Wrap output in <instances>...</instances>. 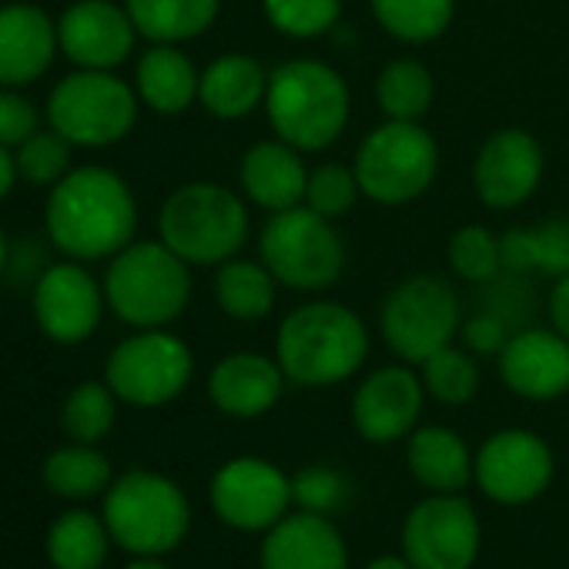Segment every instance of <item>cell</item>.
Here are the masks:
<instances>
[{"label":"cell","mask_w":569,"mask_h":569,"mask_svg":"<svg viewBox=\"0 0 569 569\" xmlns=\"http://www.w3.org/2000/svg\"><path fill=\"white\" fill-rule=\"evenodd\" d=\"M44 231L71 261H111L134 241L138 198L118 171L78 164L48 191Z\"/></svg>","instance_id":"cell-1"},{"label":"cell","mask_w":569,"mask_h":569,"mask_svg":"<svg viewBox=\"0 0 569 569\" xmlns=\"http://www.w3.org/2000/svg\"><path fill=\"white\" fill-rule=\"evenodd\" d=\"M274 359L292 386H342L369 359V329L362 316L349 306L332 299H312L292 309L278 326Z\"/></svg>","instance_id":"cell-2"},{"label":"cell","mask_w":569,"mask_h":569,"mask_svg":"<svg viewBox=\"0 0 569 569\" xmlns=\"http://www.w3.org/2000/svg\"><path fill=\"white\" fill-rule=\"evenodd\" d=\"M352 114L346 78L319 58H292L268 74L264 118L274 138L302 154L332 148Z\"/></svg>","instance_id":"cell-3"},{"label":"cell","mask_w":569,"mask_h":569,"mask_svg":"<svg viewBox=\"0 0 569 569\" xmlns=\"http://www.w3.org/2000/svg\"><path fill=\"white\" fill-rule=\"evenodd\" d=\"M108 309L131 329H164L191 302V264L161 238L124 244L101 278Z\"/></svg>","instance_id":"cell-4"},{"label":"cell","mask_w":569,"mask_h":569,"mask_svg":"<svg viewBox=\"0 0 569 569\" xmlns=\"http://www.w3.org/2000/svg\"><path fill=\"white\" fill-rule=\"evenodd\" d=\"M244 198L218 181L178 184L158 211V238L191 268H218L248 241Z\"/></svg>","instance_id":"cell-5"},{"label":"cell","mask_w":569,"mask_h":569,"mask_svg":"<svg viewBox=\"0 0 569 569\" xmlns=\"http://www.w3.org/2000/svg\"><path fill=\"white\" fill-rule=\"evenodd\" d=\"M258 258L296 292H326L346 271V238L332 218L316 214L309 204L274 211L258 234Z\"/></svg>","instance_id":"cell-6"},{"label":"cell","mask_w":569,"mask_h":569,"mask_svg":"<svg viewBox=\"0 0 569 569\" xmlns=\"http://www.w3.org/2000/svg\"><path fill=\"white\" fill-rule=\"evenodd\" d=\"M138 108L141 98L134 84H128L114 71L74 68L51 88L44 118L74 148L101 151L121 144L134 131Z\"/></svg>","instance_id":"cell-7"},{"label":"cell","mask_w":569,"mask_h":569,"mask_svg":"<svg viewBox=\"0 0 569 569\" xmlns=\"http://www.w3.org/2000/svg\"><path fill=\"white\" fill-rule=\"evenodd\" d=\"M362 198L376 204H409L422 198L439 174V144L422 121H392L372 128L356 151Z\"/></svg>","instance_id":"cell-8"},{"label":"cell","mask_w":569,"mask_h":569,"mask_svg":"<svg viewBox=\"0 0 569 569\" xmlns=\"http://www.w3.org/2000/svg\"><path fill=\"white\" fill-rule=\"evenodd\" d=\"M104 522L111 539L128 552L161 556L184 539L191 526V506L178 482L148 469H131L111 482Z\"/></svg>","instance_id":"cell-9"},{"label":"cell","mask_w":569,"mask_h":569,"mask_svg":"<svg viewBox=\"0 0 569 569\" xmlns=\"http://www.w3.org/2000/svg\"><path fill=\"white\" fill-rule=\"evenodd\" d=\"M379 329L396 359L419 366L459 336L462 329L459 296L446 278L412 274L386 296L379 312Z\"/></svg>","instance_id":"cell-10"},{"label":"cell","mask_w":569,"mask_h":569,"mask_svg":"<svg viewBox=\"0 0 569 569\" xmlns=\"http://www.w3.org/2000/svg\"><path fill=\"white\" fill-rule=\"evenodd\" d=\"M194 376V356L184 339L168 329H134L121 339L104 366V382L134 409L174 402Z\"/></svg>","instance_id":"cell-11"},{"label":"cell","mask_w":569,"mask_h":569,"mask_svg":"<svg viewBox=\"0 0 569 569\" xmlns=\"http://www.w3.org/2000/svg\"><path fill=\"white\" fill-rule=\"evenodd\" d=\"M479 546V516L459 492H432L402 522V556L416 569H472Z\"/></svg>","instance_id":"cell-12"},{"label":"cell","mask_w":569,"mask_h":569,"mask_svg":"<svg viewBox=\"0 0 569 569\" xmlns=\"http://www.w3.org/2000/svg\"><path fill=\"white\" fill-rule=\"evenodd\" d=\"M108 309L104 284L84 268V261L61 258L34 278L31 292V312L41 329L54 346H81L88 342L101 316Z\"/></svg>","instance_id":"cell-13"},{"label":"cell","mask_w":569,"mask_h":569,"mask_svg":"<svg viewBox=\"0 0 569 569\" xmlns=\"http://www.w3.org/2000/svg\"><path fill=\"white\" fill-rule=\"evenodd\" d=\"M211 509L238 532H268L292 506V476L258 456H238L211 476Z\"/></svg>","instance_id":"cell-14"},{"label":"cell","mask_w":569,"mask_h":569,"mask_svg":"<svg viewBox=\"0 0 569 569\" xmlns=\"http://www.w3.org/2000/svg\"><path fill=\"white\" fill-rule=\"evenodd\" d=\"M552 469L556 462L546 439L529 429H499L479 446L472 479L486 499L499 506H526L546 492Z\"/></svg>","instance_id":"cell-15"},{"label":"cell","mask_w":569,"mask_h":569,"mask_svg":"<svg viewBox=\"0 0 569 569\" xmlns=\"http://www.w3.org/2000/svg\"><path fill=\"white\" fill-rule=\"evenodd\" d=\"M138 28L118 0H74L58 18L61 54L84 71H118L138 44Z\"/></svg>","instance_id":"cell-16"},{"label":"cell","mask_w":569,"mask_h":569,"mask_svg":"<svg viewBox=\"0 0 569 569\" xmlns=\"http://www.w3.org/2000/svg\"><path fill=\"white\" fill-rule=\"evenodd\" d=\"M542 181V148L522 128L492 131L472 158V191L492 211H512Z\"/></svg>","instance_id":"cell-17"},{"label":"cell","mask_w":569,"mask_h":569,"mask_svg":"<svg viewBox=\"0 0 569 569\" xmlns=\"http://www.w3.org/2000/svg\"><path fill=\"white\" fill-rule=\"evenodd\" d=\"M426 406V386L419 372L402 366H382L362 379V386L352 396V422L366 442L389 446L419 426Z\"/></svg>","instance_id":"cell-18"},{"label":"cell","mask_w":569,"mask_h":569,"mask_svg":"<svg viewBox=\"0 0 569 569\" xmlns=\"http://www.w3.org/2000/svg\"><path fill=\"white\" fill-rule=\"evenodd\" d=\"M496 359L502 386L519 399L552 402L569 392V339L552 326L516 329Z\"/></svg>","instance_id":"cell-19"},{"label":"cell","mask_w":569,"mask_h":569,"mask_svg":"<svg viewBox=\"0 0 569 569\" xmlns=\"http://www.w3.org/2000/svg\"><path fill=\"white\" fill-rule=\"evenodd\" d=\"M58 54V21L44 8H0V88H31L51 71Z\"/></svg>","instance_id":"cell-20"},{"label":"cell","mask_w":569,"mask_h":569,"mask_svg":"<svg viewBox=\"0 0 569 569\" xmlns=\"http://www.w3.org/2000/svg\"><path fill=\"white\" fill-rule=\"evenodd\" d=\"M258 562L261 569H349V549L329 516L299 509L264 532Z\"/></svg>","instance_id":"cell-21"},{"label":"cell","mask_w":569,"mask_h":569,"mask_svg":"<svg viewBox=\"0 0 569 569\" xmlns=\"http://www.w3.org/2000/svg\"><path fill=\"white\" fill-rule=\"evenodd\" d=\"M284 372L278 359L261 352H231L208 376V399L231 419H258L271 412L284 392Z\"/></svg>","instance_id":"cell-22"},{"label":"cell","mask_w":569,"mask_h":569,"mask_svg":"<svg viewBox=\"0 0 569 569\" xmlns=\"http://www.w3.org/2000/svg\"><path fill=\"white\" fill-rule=\"evenodd\" d=\"M238 184L251 204L261 211H289L306 204V184H309V168L302 161V151L292 148L289 141L271 138L258 141L241 154L238 164Z\"/></svg>","instance_id":"cell-23"},{"label":"cell","mask_w":569,"mask_h":569,"mask_svg":"<svg viewBox=\"0 0 569 569\" xmlns=\"http://www.w3.org/2000/svg\"><path fill=\"white\" fill-rule=\"evenodd\" d=\"M268 74L271 71L254 54H241V51L218 54L201 71L198 104L218 121H241L251 111L264 108Z\"/></svg>","instance_id":"cell-24"},{"label":"cell","mask_w":569,"mask_h":569,"mask_svg":"<svg viewBox=\"0 0 569 569\" xmlns=\"http://www.w3.org/2000/svg\"><path fill=\"white\" fill-rule=\"evenodd\" d=\"M201 71L181 44H151L134 68V91L144 108L161 118L184 114L198 101Z\"/></svg>","instance_id":"cell-25"},{"label":"cell","mask_w":569,"mask_h":569,"mask_svg":"<svg viewBox=\"0 0 569 569\" xmlns=\"http://www.w3.org/2000/svg\"><path fill=\"white\" fill-rule=\"evenodd\" d=\"M409 472L429 492H462L472 482L476 456L449 426H419L406 446Z\"/></svg>","instance_id":"cell-26"},{"label":"cell","mask_w":569,"mask_h":569,"mask_svg":"<svg viewBox=\"0 0 569 569\" xmlns=\"http://www.w3.org/2000/svg\"><path fill=\"white\" fill-rule=\"evenodd\" d=\"M214 306L234 322H261L271 316L278 299V278L261 258H228L218 264L211 281Z\"/></svg>","instance_id":"cell-27"},{"label":"cell","mask_w":569,"mask_h":569,"mask_svg":"<svg viewBox=\"0 0 569 569\" xmlns=\"http://www.w3.org/2000/svg\"><path fill=\"white\" fill-rule=\"evenodd\" d=\"M148 44H188L201 38L221 11V0H121Z\"/></svg>","instance_id":"cell-28"},{"label":"cell","mask_w":569,"mask_h":569,"mask_svg":"<svg viewBox=\"0 0 569 569\" xmlns=\"http://www.w3.org/2000/svg\"><path fill=\"white\" fill-rule=\"evenodd\" d=\"M502 238V271L516 274H569V218H549L532 228H512Z\"/></svg>","instance_id":"cell-29"},{"label":"cell","mask_w":569,"mask_h":569,"mask_svg":"<svg viewBox=\"0 0 569 569\" xmlns=\"http://www.w3.org/2000/svg\"><path fill=\"white\" fill-rule=\"evenodd\" d=\"M376 101L392 121H422L436 101V78L422 61L396 58L376 78Z\"/></svg>","instance_id":"cell-30"},{"label":"cell","mask_w":569,"mask_h":569,"mask_svg":"<svg viewBox=\"0 0 569 569\" xmlns=\"http://www.w3.org/2000/svg\"><path fill=\"white\" fill-rule=\"evenodd\" d=\"M369 11L389 38L402 44H429L449 31L456 0H369Z\"/></svg>","instance_id":"cell-31"},{"label":"cell","mask_w":569,"mask_h":569,"mask_svg":"<svg viewBox=\"0 0 569 569\" xmlns=\"http://www.w3.org/2000/svg\"><path fill=\"white\" fill-rule=\"evenodd\" d=\"M108 522L71 509L58 516V522L48 532V556L58 569H101L108 556Z\"/></svg>","instance_id":"cell-32"},{"label":"cell","mask_w":569,"mask_h":569,"mask_svg":"<svg viewBox=\"0 0 569 569\" xmlns=\"http://www.w3.org/2000/svg\"><path fill=\"white\" fill-rule=\"evenodd\" d=\"M44 482L68 499H88L111 486V462L88 442L64 446L48 456L44 462Z\"/></svg>","instance_id":"cell-33"},{"label":"cell","mask_w":569,"mask_h":569,"mask_svg":"<svg viewBox=\"0 0 569 569\" xmlns=\"http://www.w3.org/2000/svg\"><path fill=\"white\" fill-rule=\"evenodd\" d=\"M419 379L426 396L439 406H466L479 392V366L469 349H456L452 342L419 362Z\"/></svg>","instance_id":"cell-34"},{"label":"cell","mask_w":569,"mask_h":569,"mask_svg":"<svg viewBox=\"0 0 569 569\" xmlns=\"http://www.w3.org/2000/svg\"><path fill=\"white\" fill-rule=\"evenodd\" d=\"M118 396L108 382H81L78 389H71V396L64 399L61 409V426L74 442H101L118 419Z\"/></svg>","instance_id":"cell-35"},{"label":"cell","mask_w":569,"mask_h":569,"mask_svg":"<svg viewBox=\"0 0 569 569\" xmlns=\"http://www.w3.org/2000/svg\"><path fill=\"white\" fill-rule=\"evenodd\" d=\"M446 261L456 278L469 284H489L502 274V238L486 224H462L449 234Z\"/></svg>","instance_id":"cell-36"},{"label":"cell","mask_w":569,"mask_h":569,"mask_svg":"<svg viewBox=\"0 0 569 569\" xmlns=\"http://www.w3.org/2000/svg\"><path fill=\"white\" fill-rule=\"evenodd\" d=\"M264 21L292 41H316L342 21V0H261Z\"/></svg>","instance_id":"cell-37"},{"label":"cell","mask_w":569,"mask_h":569,"mask_svg":"<svg viewBox=\"0 0 569 569\" xmlns=\"http://www.w3.org/2000/svg\"><path fill=\"white\" fill-rule=\"evenodd\" d=\"M14 158H18L21 181L51 191L74 168V144L48 124V128L34 131L24 144H18Z\"/></svg>","instance_id":"cell-38"},{"label":"cell","mask_w":569,"mask_h":569,"mask_svg":"<svg viewBox=\"0 0 569 569\" xmlns=\"http://www.w3.org/2000/svg\"><path fill=\"white\" fill-rule=\"evenodd\" d=\"M362 198L356 168L342 164V161H326L316 164L309 171V184H306V204L322 214V218H342L356 208V201Z\"/></svg>","instance_id":"cell-39"},{"label":"cell","mask_w":569,"mask_h":569,"mask_svg":"<svg viewBox=\"0 0 569 569\" xmlns=\"http://www.w3.org/2000/svg\"><path fill=\"white\" fill-rule=\"evenodd\" d=\"M349 499V479L332 466H306L292 476V502L306 512L329 516Z\"/></svg>","instance_id":"cell-40"},{"label":"cell","mask_w":569,"mask_h":569,"mask_svg":"<svg viewBox=\"0 0 569 569\" xmlns=\"http://www.w3.org/2000/svg\"><path fill=\"white\" fill-rule=\"evenodd\" d=\"M41 131V111L24 88H0V144L18 148Z\"/></svg>","instance_id":"cell-41"},{"label":"cell","mask_w":569,"mask_h":569,"mask_svg":"<svg viewBox=\"0 0 569 569\" xmlns=\"http://www.w3.org/2000/svg\"><path fill=\"white\" fill-rule=\"evenodd\" d=\"M516 329L492 309H479L476 316L462 319V342L472 356H499Z\"/></svg>","instance_id":"cell-42"},{"label":"cell","mask_w":569,"mask_h":569,"mask_svg":"<svg viewBox=\"0 0 569 569\" xmlns=\"http://www.w3.org/2000/svg\"><path fill=\"white\" fill-rule=\"evenodd\" d=\"M546 312H549V326L562 339H569V274L552 281V292L546 299Z\"/></svg>","instance_id":"cell-43"},{"label":"cell","mask_w":569,"mask_h":569,"mask_svg":"<svg viewBox=\"0 0 569 569\" xmlns=\"http://www.w3.org/2000/svg\"><path fill=\"white\" fill-rule=\"evenodd\" d=\"M21 174H18V158H14V148L0 144V201H8L11 191L18 188Z\"/></svg>","instance_id":"cell-44"},{"label":"cell","mask_w":569,"mask_h":569,"mask_svg":"<svg viewBox=\"0 0 569 569\" xmlns=\"http://www.w3.org/2000/svg\"><path fill=\"white\" fill-rule=\"evenodd\" d=\"M366 569H416L406 556H379V559H372Z\"/></svg>","instance_id":"cell-45"},{"label":"cell","mask_w":569,"mask_h":569,"mask_svg":"<svg viewBox=\"0 0 569 569\" xmlns=\"http://www.w3.org/2000/svg\"><path fill=\"white\" fill-rule=\"evenodd\" d=\"M124 569H168L158 556H134Z\"/></svg>","instance_id":"cell-46"},{"label":"cell","mask_w":569,"mask_h":569,"mask_svg":"<svg viewBox=\"0 0 569 569\" xmlns=\"http://www.w3.org/2000/svg\"><path fill=\"white\" fill-rule=\"evenodd\" d=\"M8 261H11V241H8V231L0 228V278L8 271Z\"/></svg>","instance_id":"cell-47"}]
</instances>
